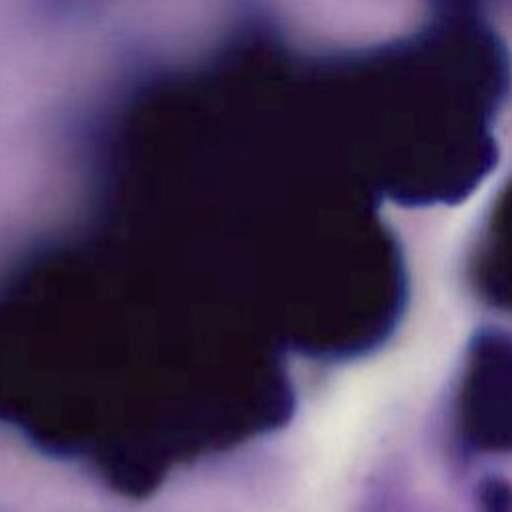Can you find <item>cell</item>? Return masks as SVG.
I'll return each instance as SVG.
<instances>
[]
</instances>
